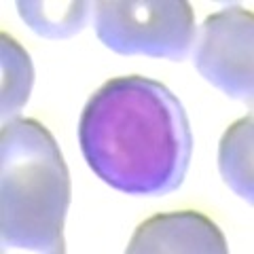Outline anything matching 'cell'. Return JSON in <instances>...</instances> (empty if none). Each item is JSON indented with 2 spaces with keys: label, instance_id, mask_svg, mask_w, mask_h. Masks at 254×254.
Masks as SVG:
<instances>
[{
  "label": "cell",
  "instance_id": "5b68a950",
  "mask_svg": "<svg viewBox=\"0 0 254 254\" xmlns=\"http://www.w3.org/2000/svg\"><path fill=\"white\" fill-rule=\"evenodd\" d=\"M127 254H227V240L212 218L193 210L150 216L133 231Z\"/></svg>",
  "mask_w": 254,
  "mask_h": 254
},
{
  "label": "cell",
  "instance_id": "6da1fadb",
  "mask_svg": "<svg viewBox=\"0 0 254 254\" xmlns=\"http://www.w3.org/2000/svg\"><path fill=\"white\" fill-rule=\"evenodd\" d=\"M78 142L87 165L127 195H168L189 170L193 136L168 87L129 74L110 78L85 104Z\"/></svg>",
  "mask_w": 254,
  "mask_h": 254
},
{
  "label": "cell",
  "instance_id": "8992f818",
  "mask_svg": "<svg viewBox=\"0 0 254 254\" xmlns=\"http://www.w3.org/2000/svg\"><path fill=\"white\" fill-rule=\"evenodd\" d=\"M254 123L252 115L242 117L222 133L218 144V170L229 189H233L244 199H254V172H252V150H254Z\"/></svg>",
  "mask_w": 254,
  "mask_h": 254
},
{
  "label": "cell",
  "instance_id": "277c9868",
  "mask_svg": "<svg viewBox=\"0 0 254 254\" xmlns=\"http://www.w3.org/2000/svg\"><path fill=\"white\" fill-rule=\"evenodd\" d=\"M254 19L240 4L203 19L195 41L193 62L199 74L222 93L252 100L254 91Z\"/></svg>",
  "mask_w": 254,
  "mask_h": 254
},
{
  "label": "cell",
  "instance_id": "52a82bcc",
  "mask_svg": "<svg viewBox=\"0 0 254 254\" xmlns=\"http://www.w3.org/2000/svg\"><path fill=\"white\" fill-rule=\"evenodd\" d=\"M89 6L91 4L85 0H17L21 19L30 30L45 38H68L81 32L89 15Z\"/></svg>",
  "mask_w": 254,
  "mask_h": 254
},
{
  "label": "cell",
  "instance_id": "3957f363",
  "mask_svg": "<svg viewBox=\"0 0 254 254\" xmlns=\"http://www.w3.org/2000/svg\"><path fill=\"white\" fill-rule=\"evenodd\" d=\"M95 32L121 55L182 60L195 41V15L187 0H100Z\"/></svg>",
  "mask_w": 254,
  "mask_h": 254
},
{
  "label": "cell",
  "instance_id": "ba28073f",
  "mask_svg": "<svg viewBox=\"0 0 254 254\" xmlns=\"http://www.w3.org/2000/svg\"><path fill=\"white\" fill-rule=\"evenodd\" d=\"M0 70H2L0 115L6 119L26 106L34 83V68L28 51L6 32H0Z\"/></svg>",
  "mask_w": 254,
  "mask_h": 254
},
{
  "label": "cell",
  "instance_id": "7a4b0ae2",
  "mask_svg": "<svg viewBox=\"0 0 254 254\" xmlns=\"http://www.w3.org/2000/svg\"><path fill=\"white\" fill-rule=\"evenodd\" d=\"M70 197V172L53 133L36 119L15 117L4 123L0 131L2 246L64 254Z\"/></svg>",
  "mask_w": 254,
  "mask_h": 254
}]
</instances>
